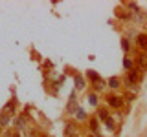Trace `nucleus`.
Here are the masks:
<instances>
[{"label":"nucleus","instance_id":"nucleus-17","mask_svg":"<svg viewBox=\"0 0 147 137\" xmlns=\"http://www.w3.org/2000/svg\"><path fill=\"white\" fill-rule=\"evenodd\" d=\"M121 46H123V49H125V51L129 49V42H127V40H123V42H121Z\"/></svg>","mask_w":147,"mask_h":137},{"label":"nucleus","instance_id":"nucleus-20","mask_svg":"<svg viewBox=\"0 0 147 137\" xmlns=\"http://www.w3.org/2000/svg\"><path fill=\"white\" fill-rule=\"evenodd\" d=\"M74 137H77V135H74Z\"/></svg>","mask_w":147,"mask_h":137},{"label":"nucleus","instance_id":"nucleus-12","mask_svg":"<svg viewBox=\"0 0 147 137\" xmlns=\"http://www.w3.org/2000/svg\"><path fill=\"white\" fill-rule=\"evenodd\" d=\"M66 135H76V130H74V126H72V124H68V126H66Z\"/></svg>","mask_w":147,"mask_h":137},{"label":"nucleus","instance_id":"nucleus-3","mask_svg":"<svg viewBox=\"0 0 147 137\" xmlns=\"http://www.w3.org/2000/svg\"><path fill=\"white\" fill-rule=\"evenodd\" d=\"M138 46L142 49H147V35H140L138 37Z\"/></svg>","mask_w":147,"mask_h":137},{"label":"nucleus","instance_id":"nucleus-6","mask_svg":"<svg viewBox=\"0 0 147 137\" xmlns=\"http://www.w3.org/2000/svg\"><path fill=\"white\" fill-rule=\"evenodd\" d=\"M129 80H131V82H138V80H140V75H138V71H134V70L129 71Z\"/></svg>","mask_w":147,"mask_h":137},{"label":"nucleus","instance_id":"nucleus-19","mask_svg":"<svg viewBox=\"0 0 147 137\" xmlns=\"http://www.w3.org/2000/svg\"><path fill=\"white\" fill-rule=\"evenodd\" d=\"M13 137H20V135H18V134H17V135H13Z\"/></svg>","mask_w":147,"mask_h":137},{"label":"nucleus","instance_id":"nucleus-5","mask_svg":"<svg viewBox=\"0 0 147 137\" xmlns=\"http://www.w3.org/2000/svg\"><path fill=\"white\" fill-rule=\"evenodd\" d=\"M138 64H140L142 70H147V55H140V59H138Z\"/></svg>","mask_w":147,"mask_h":137},{"label":"nucleus","instance_id":"nucleus-9","mask_svg":"<svg viewBox=\"0 0 147 137\" xmlns=\"http://www.w3.org/2000/svg\"><path fill=\"white\" fill-rule=\"evenodd\" d=\"M90 130L98 132V119H90Z\"/></svg>","mask_w":147,"mask_h":137},{"label":"nucleus","instance_id":"nucleus-14","mask_svg":"<svg viewBox=\"0 0 147 137\" xmlns=\"http://www.w3.org/2000/svg\"><path fill=\"white\" fill-rule=\"evenodd\" d=\"M90 104H98V97H96V95H90Z\"/></svg>","mask_w":147,"mask_h":137},{"label":"nucleus","instance_id":"nucleus-16","mask_svg":"<svg viewBox=\"0 0 147 137\" xmlns=\"http://www.w3.org/2000/svg\"><path fill=\"white\" fill-rule=\"evenodd\" d=\"M131 66H132L131 61H129V59H125V68H127V70H131Z\"/></svg>","mask_w":147,"mask_h":137},{"label":"nucleus","instance_id":"nucleus-7","mask_svg":"<svg viewBox=\"0 0 147 137\" xmlns=\"http://www.w3.org/2000/svg\"><path fill=\"white\" fill-rule=\"evenodd\" d=\"M76 86H77V90L85 88V82H83V77L81 75H76Z\"/></svg>","mask_w":147,"mask_h":137},{"label":"nucleus","instance_id":"nucleus-2","mask_svg":"<svg viewBox=\"0 0 147 137\" xmlns=\"http://www.w3.org/2000/svg\"><path fill=\"white\" fill-rule=\"evenodd\" d=\"M15 106H17V100L13 99V100H9V102L6 104V106H4V110H2V112H4V113H9V115H11V112L15 110Z\"/></svg>","mask_w":147,"mask_h":137},{"label":"nucleus","instance_id":"nucleus-15","mask_svg":"<svg viewBox=\"0 0 147 137\" xmlns=\"http://www.w3.org/2000/svg\"><path fill=\"white\" fill-rule=\"evenodd\" d=\"M86 115H85V112L83 110H77V119H85Z\"/></svg>","mask_w":147,"mask_h":137},{"label":"nucleus","instance_id":"nucleus-1","mask_svg":"<svg viewBox=\"0 0 147 137\" xmlns=\"http://www.w3.org/2000/svg\"><path fill=\"white\" fill-rule=\"evenodd\" d=\"M109 104L114 108H121L123 106V99L121 97H116V95H110L109 97Z\"/></svg>","mask_w":147,"mask_h":137},{"label":"nucleus","instance_id":"nucleus-13","mask_svg":"<svg viewBox=\"0 0 147 137\" xmlns=\"http://www.w3.org/2000/svg\"><path fill=\"white\" fill-rule=\"evenodd\" d=\"M105 124H107V126L110 128V130H114V121H112V119H110V117L107 119V121H105Z\"/></svg>","mask_w":147,"mask_h":137},{"label":"nucleus","instance_id":"nucleus-11","mask_svg":"<svg viewBox=\"0 0 147 137\" xmlns=\"http://www.w3.org/2000/svg\"><path fill=\"white\" fill-rule=\"evenodd\" d=\"M109 86H112V88H118V86H119V80L116 79V77H112V79L109 80Z\"/></svg>","mask_w":147,"mask_h":137},{"label":"nucleus","instance_id":"nucleus-8","mask_svg":"<svg viewBox=\"0 0 147 137\" xmlns=\"http://www.w3.org/2000/svg\"><path fill=\"white\" fill-rule=\"evenodd\" d=\"M88 79H92V80L96 82V84H98V82H101L99 75H98V73H96V71H88Z\"/></svg>","mask_w":147,"mask_h":137},{"label":"nucleus","instance_id":"nucleus-10","mask_svg":"<svg viewBox=\"0 0 147 137\" xmlns=\"http://www.w3.org/2000/svg\"><path fill=\"white\" fill-rule=\"evenodd\" d=\"M98 117L101 119V121H107V119H109V115H107V112H105V110H99V112H98Z\"/></svg>","mask_w":147,"mask_h":137},{"label":"nucleus","instance_id":"nucleus-4","mask_svg":"<svg viewBox=\"0 0 147 137\" xmlns=\"http://www.w3.org/2000/svg\"><path fill=\"white\" fill-rule=\"evenodd\" d=\"M9 113H4V112H0V124L2 126H7V122H9Z\"/></svg>","mask_w":147,"mask_h":137},{"label":"nucleus","instance_id":"nucleus-18","mask_svg":"<svg viewBox=\"0 0 147 137\" xmlns=\"http://www.w3.org/2000/svg\"><path fill=\"white\" fill-rule=\"evenodd\" d=\"M4 137H13V135L9 134V132H6V134H4Z\"/></svg>","mask_w":147,"mask_h":137}]
</instances>
